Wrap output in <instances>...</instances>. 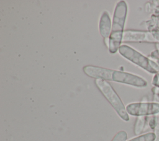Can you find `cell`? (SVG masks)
Listing matches in <instances>:
<instances>
[{
  "label": "cell",
  "instance_id": "obj_1",
  "mask_svg": "<svg viewBox=\"0 0 159 141\" xmlns=\"http://www.w3.org/2000/svg\"><path fill=\"white\" fill-rule=\"evenodd\" d=\"M127 15V5L125 1H120L116 6L112 28L108 41L109 52L113 54L117 52L120 47L122 39L123 30Z\"/></svg>",
  "mask_w": 159,
  "mask_h": 141
},
{
  "label": "cell",
  "instance_id": "obj_2",
  "mask_svg": "<svg viewBox=\"0 0 159 141\" xmlns=\"http://www.w3.org/2000/svg\"><path fill=\"white\" fill-rule=\"evenodd\" d=\"M95 84L115 109L119 116L124 121H129V116L121 99L109 83L104 80L96 79L95 80Z\"/></svg>",
  "mask_w": 159,
  "mask_h": 141
},
{
  "label": "cell",
  "instance_id": "obj_3",
  "mask_svg": "<svg viewBox=\"0 0 159 141\" xmlns=\"http://www.w3.org/2000/svg\"><path fill=\"white\" fill-rule=\"evenodd\" d=\"M111 81L140 86L143 85V81L141 78L127 72L118 70L112 71Z\"/></svg>",
  "mask_w": 159,
  "mask_h": 141
},
{
  "label": "cell",
  "instance_id": "obj_4",
  "mask_svg": "<svg viewBox=\"0 0 159 141\" xmlns=\"http://www.w3.org/2000/svg\"><path fill=\"white\" fill-rule=\"evenodd\" d=\"M83 70L87 76L91 78L106 81H111V75L113 71V70L93 65L84 66Z\"/></svg>",
  "mask_w": 159,
  "mask_h": 141
},
{
  "label": "cell",
  "instance_id": "obj_5",
  "mask_svg": "<svg viewBox=\"0 0 159 141\" xmlns=\"http://www.w3.org/2000/svg\"><path fill=\"white\" fill-rule=\"evenodd\" d=\"M111 28L110 16L107 11H104L101 16L99 23V30L101 36L104 38L109 37Z\"/></svg>",
  "mask_w": 159,
  "mask_h": 141
},
{
  "label": "cell",
  "instance_id": "obj_6",
  "mask_svg": "<svg viewBox=\"0 0 159 141\" xmlns=\"http://www.w3.org/2000/svg\"><path fill=\"white\" fill-rule=\"evenodd\" d=\"M127 139V134L125 131H119L114 137L111 141H125Z\"/></svg>",
  "mask_w": 159,
  "mask_h": 141
}]
</instances>
